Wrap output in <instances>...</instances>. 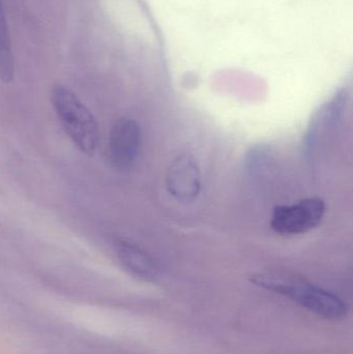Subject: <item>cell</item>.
<instances>
[{
  "mask_svg": "<svg viewBox=\"0 0 353 354\" xmlns=\"http://www.w3.org/2000/svg\"><path fill=\"white\" fill-rule=\"evenodd\" d=\"M250 281L261 288L292 299L325 319H343L347 314L345 303L337 295L300 279L273 272H259L253 274Z\"/></svg>",
  "mask_w": 353,
  "mask_h": 354,
  "instance_id": "1",
  "label": "cell"
},
{
  "mask_svg": "<svg viewBox=\"0 0 353 354\" xmlns=\"http://www.w3.org/2000/svg\"><path fill=\"white\" fill-rule=\"evenodd\" d=\"M52 105L66 134L86 155H93L99 142L97 120L70 89L57 85L52 89Z\"/></svg>",
  "mask_w": 353,
  "mask_h": 354,
  "instance_id": "2",
  "label": "cell"
},
{
  "mask_svg": "<svg viewBox=\"0 0 353 354\" xmlns=\"http://www.w3.org/2000/svg\"><path fill=\"white\" fill-rule=\"evenodd\" d=\"M325 214V203L323 199L306 198L296 203L274 208L271 226L279 234H303L316 228Z\"/></svg>",
  "mask_w": 353,
  "mask_h": 354,
  "instance_id": "3",
  "label": "cell"
},
{
  "mask_svg": "<svg viewBox=\"0 0 353 354\" xmlns=\"http://www.w3.org/2000/svg\"><path fill=\"white\" fill-rule=\"evenodd\" d=\"M142 145V134L137 122L122 118L116 120L110 132L108 156L117 169L131 167L138 158Z\"/></svg>",
  "mask_w": 353,
  "mask_h": 354,
  "instance_id": "4",
  "label": "cell"
},
{
  "mask_svg": "<svg viewBox=\"0 0 353 354\" xmlns=\"http://www.w3.org/2000/svg\"><path fill=\"white\" fill-rule=\"evenodd\" d=\"M167 189L180 201H192L200 193L201 174L194 157L188 153L178 156L168 168Z\"/></svg>",
  "mask_w": 353,
  "mask_h": 354,
  "instance_id": "5",
  "label": "cell"
},
{
  "mask_svg": "<svg viewBox=\"0 0 353 354\" xmlns=\"http://www.w3.org/2000/svg\"><path fill=\"white\" fill-rule=\"evenodd\" d=\"M114 250L120 264L128 274L147 282L157 280L159 268L155 260L140 247L130 241L117 239L114 243Z\"/></svg>",
  "mask_w": 353,
  "mask_h": 354,
  "instance_id": "6",
  "label": "cell"
},
{
  "mask_svg": "<svg viewBox=\"0 0 353 354\" xmlns=\"http://www.w3.org/2000/svg\"><path fill=\"white\" fill-rule=\"evenodd\" d=\"M15 62L10 43V31L4 14L3 6L0 0V80L10 83L14 79Z\"/></svg>",
  "mask_w": 353,
  "mask_h": 354,
  "instance_id": "7",
  "label": "cell"
}]
</instances>
